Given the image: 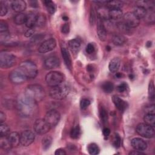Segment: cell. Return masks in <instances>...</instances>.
<instances>
[{"label":"cell","instance_id":"cell-15","mask_svg":"<svg viewBox=\"0 0 155 155\" xmlns=\"http://www.w3.org/2000/svg\"><path fill=\"white\" fill-rule=\"evenodd\" d=\"M131 145L133 148L138 151H143L145 150L147 148V142L142 139L139 137H134L131 141Z\"/></svg>","mask_w":155,"mask_h":155},{"label":"cell","instance_id":"cell-2","mask_svg":"<svg viewBox=\"0 0 155 155\" xmlns=\"http://www.w3.org/2000/svg\"><path fill=\"white\" fill-rule=\"evenodd\" d=\"M24 94L34 101L38 102L41 101L45 97V92L41 85L35 84L28 85L26 87Z\"/></svg>","mask_w":155,"mask_h":155},{"label":"cell","instance_id":"cell-22","mask_svg":"<svg viewBox=\"0 0 155 155\" xmlns=\"http://www.w3.org/2000/svg\"><path fill=\"white\" fill-rule=\"evenodd\" d=\"M61 53H62V56L65 65L69 69H71L72 67V62H71V56L68 51L66 48L62 47L61 48Z\"/></svg>","mask_w":155,"mask_h":155},{"label":"cell","instance_id":"cell-33","mask_svg":"<svg viewBox=\"0 0 155 155\" xmlns=\"http://www.w3.org/2000/svg\"><path fill=\"white\" fill-rule=\"evenodd\" d=\"M144 123L154 127L155 125V115L154 114L147 113L143 117Z\"/></svg>","mask_w":155,"mask_h":155},{"label":"cell","instance_id":"cell-27","mask_svg":"<svg viewBox=\"0 0 155 155\" xmlns=\"http://www.w3.org/2000/svg\"><path fill=\"white\" fill-rule=\"evenodd\" d=\"M105 6L110 10L120 9L123 7V3L120 1H107Z\"/></svg>","mask_w":155,"mask_h":155},{"label":"cell","instance_id":"cell-38","mask_svg":"<svg viewBox=\"0 0 155 155\" xmlns=\"http://www.w3.org/2000/svg\"><path fill=\"white\" fill-rule=\"evenodd\" d=\"M80 135V128L78 125L74 127L70 131V136L73 139H77Z\"/></svg>","mask_w":155,"mask_h":155},{"label":"cell","instance_id":"cell-49","mask_svg":"<svg viewBox=\"0 0 155 155\" xmlns=\"http://www.w3.org/2000/svg\"><path fill=\"white\" fill-rule=\"evenodd\" d=\"M120 143H121V139L119 137V135L116 134L115 136V139L114 140V145L116 148H119L120 146Z\"/></svg>","mask_w":155,"mask_h":155},{"label":"cell","instance_id":"cell-54","mask_svg":"<svg viewBox=\"0 0 155 155\" xmlns=\"http://www.w3.org/2000/svg\"><path fill=\"white\" fill-rule=\"evenodd\" d=\"M103 134L105 136H108L110 134V130L108 128H105L103 130Z\"/></svg>","mask_w":155,"mask_h":155},{"label":"cell","instance_id":"cell-43","mask_svg":"<svg viewBox=\"0 0 155 155\" xmlns=\"http://www.w3.org/2000/svg\"><path fill=\"white\" fill-rule=\"evenodd\" d=\"M8 31V27L6 22L4 21H0V32H4Z\"/></svg>","mask_w":155,"mask_h":155},{"label":"cell","instance_id":"cell-41","mask_svg":"<svg viewBox=\"0 0 155 155\" xmlns=\"http://www.w3.org/2000/svg\"><path fill=\"white\" fill-rule=\"evenodd\" d=\"M90 105V101L86 98H84L81 99L80 102V107L82 110L86 109Z\"/></svg>","mask_w":155,"mask_h":155},{"label":"cell","instance_id":"cell-58","mask_svg":"<svg viewBox=\"0 0 155 155\" xmlns=\"http://www.w3.org/2000/svg\"><path fill=\"white\" fill-rule=\"evenodd\" d=\"M116 76L118 78H120V76H121V74H120V73H116Z\"/></svg>","mask_w":155,"mask_h":155},{"label":"cell","instance_id":"cell-17","mask_svg":"<svg viewBox=\"0 0 155 155\" xmlns=\"http://www.w3.org/2000/svg\"><path fill=\"white\" fill-rule=\"evenodd\" d=\"M12 8L17 13H22L24 11L27 7L26 2L22 0L13 1L11 3Z\"/></svg>","mask_w":155,"mask_h":155},{"label":"cell","instance_id":"cell-26","mask_svg":"<svg viewBox=\"0 0 155 155\" xmlns=\"http://www.w3.org/2000/svg\"><path fill=\"white\" fill-rule=\"evenodd\" d=\"M112 41L115 45L120 46L127 41V38L122 35H114L112 38Z\"/></svg>","mask_w":155,"mask_h":155},{"label":"cell","instance_id":"cell-11","mask_svg":"<svg viewBox=\"0 0 155 155\" xmlns=\"http://www.w3.org/2000/svg\"><path fill=\"white\" fill-rule=\"evenodd\" d=\"M61 118L59 113L56 110H51L48 111L44 117V119L51 127H55L59 122Z\"/></svg>","mask_w":155,"mask_h":155},{"label":"cell","instance_id":"cell-29","mask_svg":"<svg viewBox=\"0 0 155 155\" xmlns=\"http://www.w3.org/2000/svg\"><path fill=\"white\" fill-rule=\"evenodd\" d=\"M27 15L23 13H19L15 15L14 18V22L17 25H22L25 23Z\"/></svg>","mask_w":155,"mask_h":155},{"label":"cell","instance_id":"cell-8","mask_svg":"<svg viewBox=\"0 0 155 155\" xmlns=\"http://www.w3.org/2000/svg\"><path fill=\"white\" fill-rule=\"evenodd\" d=\"M33 128L37 134L42 135L48 132L51 127L44 119H38L34 123Z\"/></svg>","mask_w":155,"mask_h":155},{"label":"cell","instance_id":"cell-57","mask_svg":"<svg viewBox=\"0 0 155 155\" xmlns=\"http://www.w3.org/2000/svg\"><path fill=\"white\" fill-rule=\"evenodd\" d=\"M146 45L147 47H150L151 45V41H148L147 44H146Z\"/></svg>","mask_w":155,"mask_h":155},{"label":"cell","instance_id":"cell-21","mask_svg":"<svg viewBox=\"0 0 155 155\" xmlns=\"http://www.w3.org/2000/svg\"><path fill=\"white\" fill-rule=\"evenodd\" d=\"M120 59L119 58H114L112 59L108 65L109 70L111 73L117 72L120 66Z\"/></svg>","mask_w":155,"mask_h":155},{"label":"cell","instance_id":"cell-19","mask_svg":"<svg viewBox=\"0 0 155 155\" xmlns=\"http://www.w3.org/2000/svg\"><path fill=\"white\" fill-rule=\"evenodd\" d=\"M8 139L13 147H18L20 143V134L16 131L10 133L7 136Z\"/></svg>","mask_w":155,"mask_h":155},{"label":"cell","instance_id":"cell-36","mask_svg":"<svg viewBox=\"0 0 155 155\" xmlns=\"http://www.w3.org/2000/svg\"><path fill=\"white\" fill-rule=\"evenodd\" d=\"M87 150H88L89 154H90L91 155L98 154L100 151V149H99V147L97 146V144H96L94 143L89 144L88 146Z\"/></svg>","mask_w":155,"mask_h":155},{"label":"cell","instance_id":"cell-48","mask_svg":"<svg viewBox=\"0 0 155 155\" xmlns=\"http://www.w3.org/2000/svg\"><path fill=\"white\" fill-rule=\"evenodd\" d=\"M70 31V26H69V24H67V23H65L64 24L62 27V28H61V31L62 33L64 34H67Z\"/></svg>","mask_w":155,"mask_h":155},{"label":"cell","instance_id":"cell-39","mask_svg":"<svg viewBox=\"0 0 155 155\" xmlns=\"http://www.w3.org/2000/svg\"><path fill=\"white\" fill-rule=\"evenodd\" d=\"M148 97L150 100L154 99V85L153 81H150L148 86Z\"/></svg>","mask_w":155,"mask_h":155},{"label":"cell","instance_id":"cell-3","mask_svg":"<svg viewBox=\"0 0 155 155\" xmlns=\"http://www.w3.org/2000/svg\"><path fill=\"white\" fill-rule=\"evenodd\" d=\"M70 90L69 85L62 82L58 85L51 87L49 90L50 97L56 100H61L67 97Z\"/></svg>","mask_w":155,"mask_h":155},{"label":"cell","instance_id":"cell-32","mask_svg":"<svg viewBox=\"0 0 155 155\" xmlns=\"http://www.w3.org/2000/svg\"><path fill=\"white\" fill-rule=\"evenodd\" d=\"M68 44L72 51H77L81 47V41L78 39H73L68 41Z\"/></svg>","mask_w":155,"mask_h":155},{"label":"cell","instance_id":"cell-44","mask_svg":"<svg viewBox=\"0 0 155 155\" xmlns=\"http://www.w3.org/2000/svg\"><path fill=\"white\" fill-rule=\"evenodd\" d=\"M117 27L120 30L124 32H126L127 30H128L129 28H130L127 25H126L124 22L117 23Z\"/></svg>","mask_w":155,"mask_h":155},{"label":"cell","instance_id":"cell-5","mask_svg":"<svg viewBox=\"0 0 155 155\" xmlns=\"http://www.w3.org/2000/svg\"><path fill=\"white\" fill-rule=\"evenodd\" d=\"M64 81V75L59 71H52L45 76V82L50 87L58 85Z\"/></svg>","mask_w":155,"mask_h":155},{"label":"cell","instance_id":"cell-35","mask_svg":"<svg viewBox=\"0 0 155 155\" xmlns=\"http://www.w3.org/2000/svg\"><path fill=\"white\" fill-rule=\"evenodd\" d=\"M102 88L104 92L107 93H110L113 91L114 88V86L112 82L110 81H106L102 84Z\"/></svg>","mask_w":155,"mask_h":155},{"label":"cell","instance_id":"cell-6","mask_svg":"<svg viewBox=\"0 0 155 155\" xmlns=\"http://www.w3.org/2000/svg\"><path fill=\"white\" fill-rule=\"evenodd\" d=\"M16 59L15 55L7 51H1L0 53V66L2 68H8L15 65Z\"/></svg>","mask_w":155,"mask_h":155},{"label":"cell","instance_id":"cell-1","mask_svg":"<svg viewBox=\"0 0 155 155\" xmlns=\"http://www.w3.org/2000/svg\"><path fill=\"white\" fill-rule=\"evenodd\" d=\"M16 107L20 114L24 117L31 116L37 111V102L24 94L19 97Z\"/></svg>","mask_w":155,"mask_h":155},{"label":"cell","instance_id":"cell-25","mask_svg":"<svg viewBox=\"0 0 155 155\" xmlns=\"http://www.w3.org/2000/svg\"><path fill=\"white\" fill-rule=\"evenodd\" d=\"M0 147L2 149L8 151L10 150L13 147L12 146L7 136H1L0 137Z\"/></svg>","mask_w":155,"mask_h":155},{"label":"cell","instance_id":"cell-34","mask_svg":"<svg viewBox=\"0 0 155 155\" xmlns=\"http://www.w3.org/2000/svg\"><path fill=\"white\" fill-rule=\"evenodd\" d=\"M10 127L9 126L5 124L4 122H1L0 124V136H8L10 133Z\"/></svg>","mask_w":155,"mask_h":155},{"label":"cell","instance_id":"cell-13","mask_svg":"<svg viewBox=\"0 0 155 155\" xmlns=\"http://www.w3.org/2000/svg\"><path fill=\"white\" fill-rule=\"evenodd\" d=\"M56 46V41L54 38H50L44 41L39 47L38 51L41 53H45L49 52Z\"/></svg>","mask_w":155,"mask_h":155},{"label":"cell","instance_id":"cell-40","mask_svg":"<svg viewBox=\"0 0 155 155\" xmlns=\"http://www.w3.org/2000/svg\"><path fill=\"white\" fill-rule=\"evenodd\" d=\"M100 116H101V120L102 121V122L105 123L107 122V120H108L107 111L105 110V108L103 107H101V110H100Z\"/></svg>","mask_w":155,"mask_h":155},{"label":"cell","instance_id":"cell-53","mask_svg":"<svg viewBox=\"0 0 155 155\" xmlns=\"http://www.w3.org/2000/svg\"><path fill=\"white\" fill-rule=\"evenodd\" d=\"M129 154H133V155H141V154H145L144 153H142L140 151L138 150H134L131 152H130Z\"/></svg>","mask_w":155,"mask_h":155},{"label":"cell","instance_id":"cell-42","mask_svg":"<svg viewBox=\"0 0 155 155\" xmlns=\"http://www.w3.org/2000/svg\"><path fill=\"white\" fill-rule=\"evenodd\" d=\"M7 8L5 4L2 2H0V15L1 16H5L7 13Z\"/></svg>","mask_w":155,"mask_h":155},{"label":"cell","instance_id":"cell-47","mask_svg":"<svg viewBox=\"0 0 155 155\" xmlns=\"http://www.w3.org/2000/svg\"><path fill=\"white\" fill-rule=\"evenodd\" d=\"M145 111L147 113H150V114H154V105H150V106H147L145 107Z\"/></svg>","mask_w":155,"mask_h":155},{"label":"cell","instance_id":"cell-18","mask_svg":"<svg viewBox=\"0 0 155 155\" xmlns=\"http://www.w3.org/2000/svg\"><path fill=\"white\" fill-rule=\"evenodd\" d=\"M113 102L115 105L116 107L120 111H124L127 107V103L124 101L122 99L120 98L118 96H113L112 98Z\"/></svg>","mask_w":155,"mask_h":155},{"label":"cell","instance_id":"cell-20","mask_svg":"<svg viewBox=\"0 0 155 155\" xmlns=\"http://www.w3.org/2000/svg\"><path fill=\"white\" fill-rule=\"evenodd\" d=\"M37 15L35 13L30 12L27 15L25 25L28 28H33L36 25Z\"/></svg>","mask_w":155,"mask_h":155},{"label":"cell","instance_id":"cell-7","mask_svg":"<svg viewBox=\"0 0 155 155\" xmlns=\"http://www.w3.org/2000/svg\"><path fill=\"white\" fill-rule=\"evenodd\" d=\"M136 131L140 136L148 139L153 137L155 134L154 127L145 123L139 124L136 127Z\"/></svg>","mask_w":155,"mask_h":155},{"label":"cell","instance_id":"cell-56","mask_svg":"<svg viewBox=\"0 0 155 155\" xmlns=\"http://www.w3.org/2000/svg\"><path fill=\"white\" fill-rule=\"evenodd\" d=\"M62 19L65 21H67L68 20V18L67 16H62Z\"/></svg>","mask_w":155,"mask_h":155},{"label":"cell","instance_id":"cell-16","mask_svg":"<svg viewBox=\"0 0 155 155\" xmlns=\"http://www.w3.org/2000/svg\"><path fill=\"white\" fill-rule=\"evenodd\" d=\"M110 9L105 5H101L97 8V15L101 20L107 21L110 19Z\"/></svg>","mask_w":155,"mask_h":155},{"label":"cell","instance_id":"cell-24","mask_svg":"<svg viewBox=\"0 0 155 155\" xmlns=\"http://www.w3.org/2000/svg\"><path fill=\"white\" fill-rule=\"evenodd\" d=\"M147 9L142 6L140 5H137L134 8L133 13L139 19L144 18L147 15Z\"/></svg>","mask_w":155,"mask_h":155},{"label":"cell","instance_id":"cell-12","mask_svg":"<svg viewBox=\"0 0 155 155\" xmlns=\"http://www.w3.org/2000/svg\"><path fill=\"white\" fill-rule=\"evenodd\" d=\"M34 133L28 130L23 131L20 134V143L24 147H27L31 144L35 140Z\"/></svg>","mask_w":155,"mask_h":155},{"label":"cell","instance_id":"cell-51","mask_svg":"<svg viewBox=\"0 0 155 155\" xmlns=\"http://www.w3.org/2000/svg\"><path fill=\"white\" fill-rule=\"evenodd\" d=\"M35 33V30L33 28H28L25 33V36L27 38H30Z\"/></svg>","mask_w":155,"mask_h":155},{"label":"cell","instance_id":"cell-52","mask_svg":"<svg viewBox=\"0 0 155 155\" xmlns=\"http://www.w3.org/2000/svg\"><path fill=\"white\" fill-rule=\"evenodd\" d=\"M54 154L56 155H65L67 153L63 148H58L56 150Z\"/></svg>","mask_w":155,"mask_h":155},{"label":"cell","instance_id":"cell-30","mask_svg":"<svg viewBox=\"0 0 155 155\" xmlns=\"http://www.w3.org/2000/svg\"><path fill=\"white\" fill-rule=\"evenodd\" d=\"M53 138L50 136H45L42 139V145L44 150H48L52 144Z\"/></svg>","mask_w":155,"mask_h":155},{"label":"cell","instance_id":"cell-31","mask_svg":"<svg viewBox=\"0 0 155 155\" xmlns=\"http://www.w3.org/2000/svg\"><path fill=\"white\" fill-rule=\"evenodd\" d=\"M43 2L48 13H50V14L54 13L56 10V5H55L54 2L50 0H47V1H44Z\"/></svg>","mask_w":155,"mask_h":155},{"label":"cell","instance_id":"cell-45","mask_svg":"<svg viewBox=\"0 0 155 155\" xmlns=\"http://www.w3.org/2000/svg\"><path fill=\"white\" fill-rule=\"evenodd\" d=\"M128 86H127V84L125 82H123L120 84H119L118 86H117V90L120 92V93H123L124 92L125 90H127V88Z\"/></svg>","mask_w":155,"mask_h":155},{"label":"cell","instance_id":"cell-37","mask_svg":"<svg viewBox=\"0 0 155 155\" xmlns=\"http://www.w3.org/2000/svg\"><path fill=\"white\" fill-rule=\"evenodd\" d=\"M46 23V18L43 14H38L36 18V25L38 27H43Z\"/></svg>","mask_w":155,"mask_h":155},{"label":"cell","instance_id":"cell-55","mask_svg":"<svg viewBox=\"0 0 155 155\" xmlns=\"http://www.w3.org/2000/svg\"><path fill=\"white\" fill-rule=\"evenodd\" d=\"M5 120V114L2 111L0 112V121L1 122H4Z\"/></svg>","mask_w":155,"mask_h":155},{"label":"cell","instance_id":"cell-14","mask_svg":"<svg viewBox=\"0 0 155 155\" xmlns=\"http://www.w3.org/2000/svg\"><path fill=\"white\" fill-rule=\"evenodd\" d=\"M60 60L59 59L55 56H51L44 61V67L47 69H53L58 67L60 65Z\"/></svg>","mask_w":155,"mask_h":155},{"label":"cell","instance_id":"cell-46","mask_svg":"<svg viewBox=\"0 0 155 155\" xmlns=\"http://www.w3.org/2000/svg\"><path fill=\"white\" fill-rule=\"evenodd\" d=\"M85 50H86V52L88 53V54H91L94 52V47L93 45V44L91 43H89L87 47H86V48H85Z\"/></svg>","mask_w":155,"mask_h":155},{"label":"cell","instance_id":"cell-4","mask_svg":"<svg viewBox=\"0 0 155 155\" xmlns=\"http://www.w3.org/2000/svg\"><path fill=\"white\" fill-rule=\"evenodd\" d=\"M19 68L27 78H35L38 74V68L36 64L31 61H25L19 65Z\"/></svg>","mask_w":155,"mask_h":155},{"label":"cell","instance_id":"cell-50","mask_svg":"<svg viewBox=\"0 0 155 155\" xmlns=\"http://www.w3.org/2000/svg\"><path fill=\"white\" fill-rule=\"evenodd\" d=\"M94 22H95V13L94 12L93 9L91 8L90 13V22L91 25H93Z\"/></svg>","mask_w":155,"mask_h":155},{"label":"cell","instance_id":"cell-28","mask_svg":"<svg viewBox=\"0 0 155 155\" xmlns=\"http://www.w3.org/2000/svg\"><path fill=\"white\" fill-rule=\"evenodd\" d=\"M123 12L120 9H112L110 10V19L118 20L123 17Z\"/></svg>","mask_w":155,"mask_h":155},{"label":"cell","instance_id":"cell-10","mask_svg":"<svg viewBox=\"0 0 155 155\" xmlns=\"http://www.w3.org/2000/svg\"><path fill=\"white\" fill-rule=\"evenodd\" d=\"M122 18L123 22L129 28H135L140 23V19L133 12H127L123 15Z\"/></svg>","mask_w":155,"mask_h":155},{"label":"cell","instance_id":"cell-23","mask_svg":"<svg viewBox=\"0 0 155 155\" xmlns=\"http://www.w3.org/2000/svg\"><path fill=\"white\" fill-rule=\"evenodd\" d=\"M97 35L99 38V39L102 41H105L107 38V30L104 25V24L102 22H99L97 24Z\"/></svg>","mask_w":155,"mask_h":155},{"label":"cell","instance_id":"cell-9","mask_svg":"<svg viewBox=\"0 0 155 155\" xmlns=\"http://www.w3.org/2000/svg\"><path fill=\"white\" fill-rule=\"evenodd\" d=\"M27 79V76L19 68L12 70L9 74L10 81L15 84H21L24 83Z\"/></svg>","mask_w":155,"mask_h":155}]
</instances>
